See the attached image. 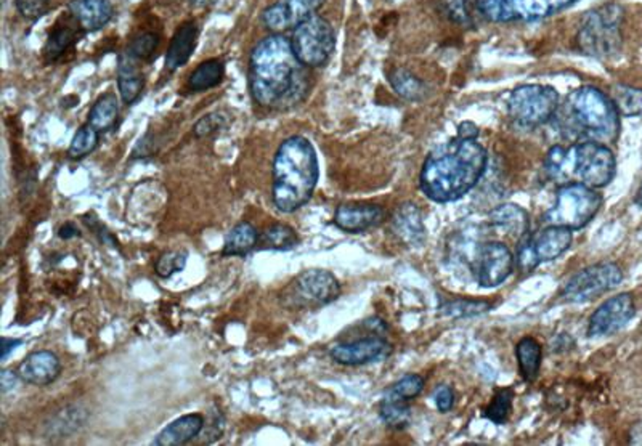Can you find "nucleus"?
I'll return each mask as SVG.
<instances>
[{
  "label": "nucleus",
  "mask_w": 642,
  "mask_h": 446,
  "mask_svg": "<svg viewBox=\"0 0 642 446\" xmlns=\"http://www.w3.org/2000/svg\"><path fill=\"white\" fill-rule=\"evenodd\" d=\"M310 89L309 68L295 57L291 39L270 34L250 57V91L264 108H289L301 103Z\"/></svg>",
  "instance_id": "1"
},
{
  "label": "nucleus",
  "mask_w": 642,
  "mask_h": 446,
  "mask_svg": "<svg viewBox=\"0 0 642 446\" xmlns=\"http://www.w3.org/2000/svg\"><path fill=\"white\" fill-rule=\"evenodd\" d=\"M487 167V152L476 140L456 136L424 161L419 185L435 203H453L476 187Z\"/></svg>",
  "instance_id": "2"
},
{
  "label": "nucleus",
  "mask_w": 642,
  "mask_h": 446,
  "mask_svg": "<svg viewBox=\"0 0 642 446\" xmlns=\"http://www.w3.org/2000/svg\"><path fill=\"white\" fill-rule=\"evenodd\" d=\"M273 205L283 212L307 205L320 179L317 152L305 136H293L278 146L273 158Z\"/></svg>",
  "instance_id": "3"
},
{
  "label": "nucleus",
  "mask_w": 642,
  "mask_h": 446,
  "mask_svg": "<svg viewBox=\"0 0 642 446\" xmlns=\"http://www.w3.org/2000/svg\"><path fill=\"white\" fill-rule=\"evenodd\" d=\"M544 171L558 185L583 183L604 188L617 172V161L607 144L576 142L570 146H552L544 159Z\"/></svg>",
  "instance_id": "4"
},
{
  "label": "nucleus",
  "mask_w": 642,
  "mask_h": 446,
  "mask_svg": "<svg viewBox=\"0 0 642 446\" xmlns=\"http://www.w3.org/2000/svg\"><path fill=\"white\" fill-rule=\"evenodd\" d=\"M562 122L582 142L611 144L620 136V113L613 100L593 85L572 92L562 106Z\"/></svg>",
  "instance_id": "5"
},
{
  "label": "nucleus",
  "mask_w": 642,
  "mask_h": 446,
  "mask_svg": "<svg viewBox=\"0 0 642 446\" xmlns=\"http://www.w3.org/2000/svg\"><path fill=\"white\" fill-rule=\"evenodd\" d=\"M602 206V197L596 188L583 183H567L558 189L556 205L544 214L543 222L552 227L580 230L594 219Z\"/></svg>",
  "instance_id": "6"
},
{
  "label": "nucleus",
  "mask_w": 642,
  "mask_h": 446,
  "mask_svg": "<svg viewBox=\"0 0 642 446\" xmlns=\"http://www.w3.org/2000/svg\"><path fill=\"white\" fill-rule=\"evenodd\" d=\"M621 24L623 8L617 4H609L590 12L576 39L580 50L593 57H609L619 52L621 47Z\"/></svg>",
  "instance_id": "7"
},
{
  "label": "nucleus",
  "mask_w": 642,
  "mask_h": 446,
  "mask_svg": "<svg viewBox=\"0 0 642 446\" xmlns=\"http://www.w3.org/2000/svg\"><path fill=\"white\" fill-rule=\"evenodd\" d=\"M559 109V93L550 85L525 83L507 99V113L517 126L538 127L551 121Z\"/></svg>",
  "instance_id": "8"
},
{
  "label": "nucleus",
  "mask_w": 642,
  "mask_h": 446,
  "mask_svg": "<svg viewBox=\"0 0 642 446\" xmlns=\"http://www.w3.org/2000/svg\"><path fill=\"white\" fill-rule=\"evenodd\" d=\"M295 57L307 68L325 66L336 48V34L331 23L323 16H310L295 26L291 36Z\"/></svg>",
  "instance_id": "9"
},
{
  "label": "nucleus",
  "mask_w": 642,
  "mask_h": 446,
  "mask_svg": "<svg viewBox=\"0 0 642 446\" xmlns=\"http://www.w3.org/2000/svg\"><path fill=\"white\" fill-rule=\"evenodd\" d=\"M621 281L623 272L619 265L612 262L591 265L567 281L560 295L567 302H588L617 288Z\"/></svg>",
  "instance_id": "10"
},
{
  "label": "nucleus",
  "mask_w": 642,
  "mask_h": 446,
  "mask_svg": "<svg viewBox=\"0 0 642 446\" xmlns=\"http://www.w3.org/2000/svg\"><path fill=\"white\" fill-rule=\"evenodd\" d=\"M572 244V230L552 227L541 230L538 235L523 236L517 250V264L522 270L532 272L543 262L560 258Z\"/></svg>",
  "instance_id": "11"
},
{
  "label": "nucleus",
  "mask_w": 642,
  "mask_h": 446,
  "mask_svg": "<svg viewBox=\"0 0 642 446\" xmlns=\"http://www.w3.org/2000/svg\"><path fill=\"white\" fill-rule=\"evenodd\" d=\"M576 0H479V7L493 22L537 20L552 15Z\"/></svg>",
  "instance_id": "12"
},
{
  "label": "nucleus",
  "mask_w": 642,
  "mask_h": 446,
  "mask_svg": "<svg viewBox=\"0 0 642 446\" xmlns=\"http://www.w3.org/2000/svg\"><path fill=\"white\" fill-rule=\"evenodd\" d=\"M339 294V281L328 270H307L293 281L291 297L295 305H328L334 302Z\"/></svg>",
  "instance_id": "13"
},
{
  "label": "nucleus",
  "mask_w": 642,
  "mask_h": 446,
  "mask_svg": "<svg viewBox=\"0 0 642 446\" xmlns=\"http://www.w3.org/2000/svg\"><path fill=\"white\" fill-rule=\"evenodd\" d=\"M325 0H277L262 12V23L273 34H283L285 31L295 30V26L317 15Z\"/></svg>",
  "instance_id": "14"
},
{
  "label": "nucleus",
  "mask_w": 642,
  "mask_h": 446,
  "mask_svg": "<svg viewBox=\"0 0 642 446\" xmlns=\"http://www.w3.org/2000/svg\"><path fill=\"white\" fill-rule=\"evenodd\" d=\"M635 299L631 294L613 295L607 299L590 318L588 336L590 337H604L619 333L628 325V321L635 317Z\"/></svg>",
  "instance_id": "15"
},
{
  "label": "nucleus",
  "mask_w": 642,
  "mask_h": 446,
  "mask_svg": "<svg viewBox=\"0 0 642 446\" xmlns=\"http://www.w3.org/2000/svg\"><path fill=\"white\" fill-rule=\"evenodd\" d=\"M514 256L503 242H487L477 258V280L482 288H497L514 270Z\"/></svg>",
  "instance_id": "16"
},
{
  "label": "nucleus",
  "mask_w": 642,
  "mask_h": 446,
  "mask_svg": "<svg viewBox=\"0 0 642 446\" xmlns=\"http://www.w3.org/2000/svg\"><path fill=\"white\" fill-rule=\"evenodd\" d=\"M392 354V345L378 337H362L356 341L340 342L330 350V355L336 363L344 366H362V364L378 363Z\"/></svg>",
  "instance_id": "17"
},
{
  "label": "nucleus",
  "mask_w": 642,
  "mask_h": 446,
  "mask_svg": "<svg viewBox=\"0 0 642 446\" xmlns=\"http://www.w3.org/2000/svg\"><path fill=\"white\" fill-rule=\"evenodd\" d=\"M85 34L87 32L79 26L71 13L61 16L47 38L46 46L42 50L44 61L47 65H53L63 60V57L71 52Z\"/></svg>",
  "instance_id": "18"
},
{
  "label": "nucleus",
  "mask_w": 642,
  "mask_h": 446,
  "mask_svg": "<svg viewBox=\"0 0 642 446\" xmlns=\"http://www.w3.org/2000/svg\"><path fill=\"white\" fill-rule=\"evenodd\" d=\"M20 379L31 386L46 387L55 382L61 372L58 356L48 350H39L31 354L23 363L18 366Z\"/></svg>",
  "instance_id": "19"
},
{
  "label": "nucleus",
  "mask_w": 642,
  "mask_h": 446,
  "mask_svg": "<svg viewBox=\"0 0 642 446\" xmlns=\"http://www.w3.org/2000/svg\"><path fill=\"white\" fill-rule=\"evenodd\" d=\"M384 222L383 207L374 205H342L336 209L334 223L342 232L363 233Z\"/></svg>",
  "instance_id": "20"
},
{
  "label": "nucleus",
  "mask_w": 642,
  "mask_h": 446,
  "mask_svg": "<svg viewBox=\"0 0 642 446\" xmlns=\"http://www.w3.org/2000/svg\"><path fill=\"white\" fill-rule=\"evenodd\" d=\"M68 13L73 15L87 34L103 30L114 18L113 4L110 0H71Z\"/></svg>",
  "instance_id": "21"
},
{
  "label": "nucleus",
  "mask_w": 642,
  "mask_h": 446,
  "mask_svg": "<svg viewBox=\"0 0 642 446\" xmlns=\"http://www.w3.org/2000/svg\"><path fill=\"white\" fill-rule=\"evenodd\" d=\"M206 421L203 415L193 413L175 419L172 423L159 432L158 437L153 442L156 446H181L199 437L205 431Z\"/></svg>",
  "instance_id": "22"
},
{
  "label": "nucleus",
  "mask_w": 642,
  "mask_h": 446,
  "mask_svg": "<svg viewBox=\"0 0 642 446\" xmlns=\"http://www.w3.org/2000/svg\"><path fill=\"white\" fill-rule=\"evenodd\" d=\"M393 233L407 246H423L426 241V227L423 215L416 205H401L392 217Z\"/></svg>",
  "instance_id": "23"
},
{
  "label": "nucleus",
  "mask_w": 642,
  "mask_h": 446,
  "mask_svg": "<svg viewBox=\"0 0 642 446\" xmlns=\"http://www.w3.org/2000/svg\"><path fill=\"white\" fill-rule=\"evenodd\" d=\"M198 36H199V28L195 22H187L175 31L174 38L167 48L166 69L174 73L189 63L197 48Z\"/></svg>",
  "instance_id": "24"
},
{
  "label": "nucleus",
  "mask_w": 642,
  "mask_h": 446,
  "mask_svg": "<svg viewBox=\"0 0 642 446\" xmlns=\"http://www.w3.org/2000/svg\"><path fill=\"white\" fill-rule=\"evenodd\" d=\"M145 77L140 68V61L126 50L118 60V89L126 105L136 103L144 91Z\"/></svg>",
  "instance_id": "25"
},
{
  "label": "nucleus",
  "mask_w": 642,
  "mask_h": 446,
  "mask_svg": "<svg viewBox=\"0 0 642 446\" xmlns=\"http://www.w3.org/2000/svg\"><path fill=\"white\" fill-rule=\"evenodd\" d=\"M491 227L509 238L522 240L530 233V217L521 206L503 205L490 212Z\"/></svg>",
  "instance_id": "26"
},
{
  "label": "nucleus",
  "mask_w": 642,
  "mask_h": 446,
  "mask_svg": "<svg viewBox=\"0 0 642 446\" xmlns=\"http://www.w3.org/2000/svg\"><path fill=\"white\" fill-rule=\"evenodd\" d=\"M257 241H259V233H257L254 225H251L250 222H240L238 225H234L228 232L225 242H224L222 256L224 258H244L256 248Z\"/></svg>",
  "instance_id": "27"
},
{
  "label": "nucleus",
  "mask_w": 642,
  "mask_h": 446,
  "mask_svg": "<svg viewBox=\"0 0 642 446\" xmlns=\"http://www.w3.org/2000/svg\"><path fill=\"white\" fill-rule=\"evenodd\" d=\"M225 77V61L222 58H211L198 65V68L189 74L187 89L189 92H206L217 87Z\"/></svg>",
  "instance_id": "28"
},
{
  "label": "nucleus",
  "mask_w": 642,
  "mask_h": 446,
  "mask_svg": "<svg viewBox=\"0 0 642 446\" xmlns=\"http://www.w3.org/2000/svg\"><path fill=\"white\" fill-rule=\"evenodd\" d=\"M541 345L533 337H523L515 345V356L521 370V376L525 382H533L538 378L541 366Z\"/></svg>",
  "instance_id": "29"
},
{
  "label": "nucleus",
  "mask_w": 642,
  "mask_h": 446,
  "mask_svg": "<svg viewBox=\"0 0 642 446\" xmlns=\"http://www.w3.org/2000/svg\"><path fill=\"white\" fill-rule=\"evenodd\" d=\"M118 114H119V105H118L116 95L105 93L92 106L87 124H91L93 129L99 130L100 134L108 132V130L113 129Z\"/></svg>",
  "instance_id": "30"
},
{
  "label": "nucleus",
  "mask_w": 642,
  "mask_h": 446,
  "mask_svg": "<svg viewBox=\"0 0 642 446\" xmlns=\"http://www.w3.org/2000/svg\"><path fill=\"white\" fill-rule=\"evenodd\" d=\"M389 83L399 97L409 100V101H419L427 93L426 83L419 77L411 74L409 69H393L392 73L389 74Z\"/></svg>",
  "instance_id": "31"
},
{
  "label": "nucleus",
  "mask_w": 642,
  "mask_h": 446,
  "mask_svg": "<svg viewBox=\"0 0 642 446\" xmlns=\"http://www.w3.org/2000/svg\"><path fill=\"white\" fill-rule=\"evenodd\" d=\"M611 99L621 116H642V89H635L629 85H615Z\"/></svg>",
  "instance_id": "32"
},
{
  "label": "nucleus",
  "mask_w": 642,
  "mask_h": 446,
  "mask_svg": "<svg viewBox=\"0 0 642 446\" xmlns=\"http://www.w3.org/2000/svg\"><path fill=\"white\" fill-rule=\"evenodd\" d=\"M379 415L387 425L401 429L409 423L411 408H409V401L397 400L389 395H384V398L379 405Z\"/></svg>",
  "instance_id": "33"
},
{
  "label": "nucleus",
  "mask_w": 642,
  "mask_h": 446,
  "mask_svg": "<svg viewBox=\"0 0 642 446\" xmlns=\"http://www.w3.org/2000/svg\"><path fill=\"white\" fill-rule=\"evenodd\" d=\"M297 242L299 238L295 235V230L285 223H275L272 227L267 228L262 235L264 249L291 250L295 249Z\"/></svg>",
  "instance_id": "34"
},
{
  "label": "nucleus",
  "mask_w": 642,
  "mask_h": 446,
  "mask_svg": "<svg viewBox=\"0 0 642 446\" xmlns=\"http://www.w3.org/2000/svg\"><path fill=\"white\" fill-rule=\"evenodd\" d=\"M100 142V132L93 129L91 124H85L77 130L76 136L69 144L68 154L71 159H83L97 150Z\"/></svg>",
  "instance_id": "35"
},
{
  "label": "nucleus",
  "mask_w": 642,
  "mask_h": 446,
  "mask_svg": "<svg viewBox=\"0 0 642 446\" xmlns=\"http://www.w3.org/2000/svg\"><path fill=\"white\" fill-rule=\"evenodd\" d=\"M513 389H501L495 395V398L490 401V405L485 408V416L491 423L505 424L513 409Z\"/></svg>",
  "instance_id": "36"
},
{
  "label": "nucleus",
  "mask_w": 642,
  "mask_h": 446,
  "mask_svg": "<svg viewBox=\"0 0 642 446\" xmlns=\"http://www.w3.org/2000/svg\"><path fill=\"white\" fill-rule=\"evenodd\" d=\"M440 309H442V313L448 315V317H477V315H482L485 311L490 310L491 303L487 302V301H464V299H458V301L444 303Z\"/></svg>",
  "instance_id": "37"
},
{
  "label": "nucleus",
  "mask_w": 642,
  "mask_h": 446,
  "mask_svg": "<svg viewBox=\"0 0 642 446\" xmlns=\"http://www.w3.org/2000/svg\"><path fill=\"white\" fill-rule=\"evenodd\" d=\"M423 389L424 379L419 374H407L400 380H397L385 395L397 400L409 401L415 400L416 397L423 392Z\"/></svg>",
  "instance_id": "38"
},
{
  "label": "nucleus",
  "mask_w": 642,
  "mask_h": 446,
  "mask_svg": "<svg viewBox=\"0 0 642 446\" xmlns=\"http://www.w3.org/2000/svg\"><path fill=\"white\" fill-rule=\"evenodd\" d=\"M187 260H189V254L185 250H171L158 258L154 270L158 276L167 280L175 273L181 272L187 265Z\"/></svg>",
  "instance_id": "39"
},
{
  "label": "nucleus",
  "mask_w": 642,
  "mask_h": 446,
  "mask_svg": "<svg viewBox=\"0 0 642 446\" xmlns=\"http://www.w3.org/2000/svg\"><path fill=\"white\" fill-rule=\"evenodd\" d=\"M159 42L161 39L156 32H144L130 42L128 52L138 61L152 60L153 55L158 50Z\"/></svg>",
  "instance_id": "40"
},
{
  "label": "nucleus",
  "mask_w": 642,
  "mask_h": 446,
  "mask_svg": "<svg viewBox=\"0 0 642 446\" xmlns=\"http://www.w3.org/2000/svg\"><path fill=\"white\" fill-rule=\"evenodd\" d=\"M228 126L227 114L219 113H209L203 116L199 121L195 124L193 127V134L197 138H205V136H212L219 130L225 129Z\"/></svg>",
  "instance_id": "41"
},
{
  "label": "nucleus",
  "mask_w": 642,
  "mask_h": 446,
  "mask_svg": "<svg viewBox=\"0 0 642 446\" xmlns=\"http://www.w3.org/2000/svg\"><path fill=\"white\" fill-rule=\"evenodd\" d=\"M18 13L28 22H38L50 8V0H15Z\"/></svg>",
  "instance_id": "42"
},
{
  "label": "nucleus",
  "mask_w": 642,
  "mask_h": 446,
  "mask_svg": "<svg viewBox=\"0 0 642 446\" xmlns=\"http://www.w3.org/2000/svg\"><path fill=\"white\" fill-rule=\"evenodd\" d=\"M84 222H85V225L87 227L91 228L92 232L95 233V235L99 236L100 241L103 242V244H111L113 248H118V241L114 240V236L106 230L101 223H100L99 220L95 219L93 215H85V219H84Z\"/></svg>",
  "instance_id": "43"
},
{
  "label": "nucleus",
  "mask_w": 642,
  "mask_h": 446,
  "mask_svg": "<svg viewBox=\"0 0 642 446\" xmlns=\"http://www.w3.org/2000/svg\"><path fill=\"white\" fill-rule=\"evenodd\" d=\"M434 400H435V405H437L440 413H448L450 409L453 408L454 405L453 390L446 386L438 387L435 394H434Z\"/></svg>",
  "instance_id": "44"
},
{
  "label": "nucleus",
  "mask_w": 642,
  "mask_h": 446,
  "mask_svg": "<svg viewBox=\"0 0 642 446\" xmlns=\"http://www.w3.org/2000/svg\"><path fill=\"white\" fill-rule=\"evenodd\" d=\"M18 372H13V371H2L0 374V384H2V394H7L8 390L15 389L16 382H18Z\"/></svg>",
  "instance_id": "45"
},
{
  "label": "nucleus",
  "mask_w": 642,
  "mask_h": 446,
  "mask_svg": "<svg viewBox=\"0 0 642 446\" xmlns=\"http://www.w3.org/2000/svg\"><path fill=\"white\" fill-rule=\"evenodd\" d=\"M458 136L464 138V140H477V136H479V127H477L474 122H462V124L458 126Z\"/></svg>",
  "instance_id": "46"
},
{
  "label": "nucleus",
  "mask_w": 642,
  "mask_h": 446,
  "mask_svg": "<svg viewBox=\"0 0 642 446\" xmlns=\"http://www.w3.org/2000/svg\"><path fill=\"white\" fill-rule=\"evenodd\" d=\"M58 236H60L61 240H73V238H79L81 232H79L76 223L66 222V223L61 225L60 230H58Z\"/></svg>",
  "instance_id": "47"
},
{
  "label": "nucleus",
  "mask_w": 642,
  "mask_h": 446,
  "mask_svg": "<svg viewBox=\"0 0 642 446\" xmlns=\"http://www.w3.org/2000/svg\"><path fill=\"white\" fill-rule=\"evenodd\" d=\"M22 344H23L22 339H8V337H4V339H2V362H5L8 355H10L16 347H20Z\"/></svg>",
  "instance_id": "48"
},
{
  "label": "nucleus",
  "mask_w": 642,
  "mask_h": 446,
  "mask_svg": "<svg viewBox=\"0 0 642 446\" xmlns=\"http://www.w3.org/2000/svg\"><path fill=\"white\" fill-rule=\"evenodd\" d=\"M189 2H191L193 5H197V7L207 8L215 5L219 0H189Z\"/></svg>",
  "instance_id": "49"
},
{
  "label": "nucleus",
  "mask_w": 642,
  "mask_h": 446,
  "mask_svg": "<svg viewBox=\"0 0 642 446\" xmlns=\"http://www.w3.org/2000/svg\"><path fill=\"white\" fill-rule=\"evenodd\" d=\"M636 205L639 206V207H642V185L641 188H639V191H638V197H636Z\"/></svg>",
  "instance_id": "50"
}]
</instances>
